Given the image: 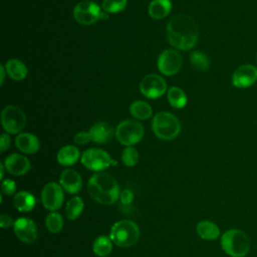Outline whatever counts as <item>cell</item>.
Masks as SVG:
<instances>
[{"instance_id":"obj_16","label":"cell","mask_w":257,"mask_h":257,"mask_svg":"<svg viewBox=\"0 0 257 257\" xmlns=\"http://www.w3.org/2000/svg\"><path fill=\"white\" fill-rule=\"evenodd\" d=\"M60 186L69 194H77L82 187V180L80 175L73 169H65L60 174Z\"/></svg>"},{"instance_id":"obj_10","label":"cell","mask_w":257,"mask_h":257,"mask_svg":"<svg viewBox=\"0 0 257 257\" xmlns=\"http://www.w3.org/2000/svg\"><path fill=\"white\" fill-rule=\"evenodd\" d=\"M157 65L162 74L172 76L178 73L182 68L183 58L177 50L166 49L159 55Z\"/></svg>"},{"instance_id":"obj_37","label":"cell","mask_w":257,"mask_h":257,"mask_svg":"<svg viewBox=\"0 0 257 257\" xmlns=\"http://www.w3.org/2000/svg\"><path fill=\"white\" fill-rule=\"evenodd\" d=\"M7 74V72H6V69H5V66L2 64L1 66H0V82H1V85H3V83H4V80H5V75Z\"/></svg>"},{"instance_id":"obj_1","label":"cell","mask_w":257,"mask_h":257,"mask_svg":"<svg viewBox=\"0 0 257 257\" xmlns=\"http://www.w3.org/2000/svg\"><path fill=\"white\" fill-rule=\"evenodd\" d=\"M166 34L173 47L180 50H190L198 41L199 28L191 16L178 14L168 22Z\"/></svg>"},{"instance_id":"obj_7","label":"cell","mask_w":257,"mask_h":257,"mask_svg":"<svg viewBox=\"0 0 257 257\" xmlns=\"http://www.w3.org/2000/svg\"><path fill=\"white\" fill-rule=\"evenodd\" d=\"M116 140L125 147H133L140 143L145 135L143 124L134 119H125L119 122L115 128Z\"/></svg>"},{"instance_id":"obj_8","label":"cell","mask_w":257,"mask_h":257,"mask_svg":"<svg viewBox=\"0 0 257 257\" xmlns=\"http://www.w3.org/2000/svg\"><path fill=\"white\" fill-rule=\"evenodd\" d=\"M1 123L6 133L18 135L25 126L26 115L20 107L16 105H7L2 109Z\"/></svg>"},{"instance_id":"obj_39","label":"cell","mask_w":257,"mask_h":257,"mask_svg":"<svg viewBox=\"0 0 257 257\" xmlns=\"http://www.w3.org/2000/svg\"><path fill=\"white\" fill-rule=\"evenodd\" d=\"M256 59H257V56H256Z\"/></svg>"},{"instance_id":"obj_9","label":"cell","mask_w":257,"mask_h":257,"mask_svg":"<svg viewBox=\"0 0 257 257\" xmlns=\"http://www.w3.org/2000/svg\"><path fill=\"white\" fill-rule=\"evenodd\" d=\"M80 161L86 169L94 172H101L111 165H116V162L105 151L97 148H91L83 152Z\"/></svg>"},{"instance_id":"obj_13","label":"cell","mask_w":257,"mask_h":257,"mask_svg":"<svg viewBox=\"0 0 257 257\" xmlns=\"http://www.w3.org/2000/svg\"><path fill=\"white\" fill-rule=\"evenodd\" d=\"M14 233L17 238L24 243H33L36 241L38 232L35 223L29 218H19L13 225Z\"/></svg>"},{"instance_id":"obj_36","label":"cell","mask_w":257,"mask_h":257,"mask_svg":"<svg viewBox=\"0 0 257 257\" xmlns=\"http://www.w3.org/2000/svg\"><path fill=\"white\" fill-rule=\"evenodd\" d=\"M0 224H1V227H2L3 229H6V228H9L10 226L14 225V222H13V220L11 219V217H9L8 215L2 214V215H1V218H0Z\"/></svg>"},{"instance_id":"obj_33","label":"cell","mask_w":257,"mask_h":257,"mask_svg":"<svg viewBox=\"0 0 257 257\" xmlns=\"http://www.w3.org/2000/svg\"><path fill=\"white\" fill-rule=\"evenodd\" d=\"M1 189H2V192L4 194L13 195L15 193V190H16V184L11 179H5V180L2 181Z\"/></svg>"},{"instance_id":"obj_34","label":"cell","mask_w":257,"mask_h":257,"mask_svg":"<svg viewBox=\"0 0 257 257\" xmlns=\"http://www.w3.org/2000/svg\"><path fill=\"white\" fill-rule=\"evenodd\" d=\"M120 202L123 205H130L134 201V193L131 190H124L120 193Z\"/></svg>"},{"instance_id":"obj_15","label":"cell","mask_w":257,"mask_h":257,"mask_svg":"<svg viewBox=\"0 0 257 257\" xmlns=\"http://www.w3.org/2000/svg\"><path fill=\"white\" fill-rule=\"evenodd\" d=\"M5 169L12 175L22 176L30 170L29 160L20 154H11L4 161Z\"/></svg>"},{"instance_id":"obj_12","label":"cell","mask_w":257,"mask_h":257,"mask_svg":"<svg viewBox=\"0 0 257 257\" xmlns=\"http://www.w3.org/2000/svg\"><path fill=\"white\" fill-rule=\"evenodd\" d=\"M41 200L45 209L52 212L56 211L63 204L64 195L62 187L55 182L46 184L41 193Z\"/></svg>"},{"instance_id":"obj_17","label":"cell","mask_w":257,"mask_h":257,"mask_svg":"<svg viewBox=\"0 0 257 257\" xmlns=\"http://www.w3.org/2000/svg\"><path fill=\"white\" fill-rule=\"evenodd\" d=\"M15 145L24 154H35L40 149V142L35 135L30 133H20L16 136Z\"/></svg>"},{"instance_id":"obj_6","label":"cell","mask_w":257,"mask_h":257,"mask_svg":"<svg viewBox=\"0 0 257 257\" xmlns=\"http://www.w3.org/2000/svg\"><path fill=\"white\" fill-rule=\"evenodd\" d=\"M95 2L83 0L78 2L73 9V18L82 25H91L99 19H107L108 13L101 10Z\"/></svg>"},{"instance_id":"obj_3","label":"cell","mask_w":257,"mask_h":257,"mask_svg":"<svg viewBox=\"0 0 257 257\" xmlns=\"http://www.w3.org/2000/svg\"><path fill=\"white\" fill-rule=\"evenodd\" d=\"M220 243L223 251L231 257H245L251 247L248 236L239 229L227 230L221 236Z\"/></svg>"},{"instance_id":"obj_23","label":"cell","mask_w":257,"mask_h":257,"mask_svg":"<svg viewBox=\"0 0 257 257\" xmlns=\"http://www.w3.org/2000/svg\"><path fill=\"white\" fill-rule=\"evenodd\" d=\"M13 204L16 207V209L20 212H29L31 211L35 204L36 199L35 197L30 194L29 192L22 191L17 193L13 198Z\"/></svg>"},{"instance_id":"obj_19","label":"cell","mask_w":257,"mask_h":257,"mask_svg":"<svg viewBox=\"0 0 257 257\" xmlns=\"http://www.w3.org/2000/svg\"><path fill=\"white\" fill-rule=\"evenodd\" d=\"M7 75L16 81H20L26 78L28 74L27 66L17 58H11L4 64Z\"/></svg>"},{"instance_id":"obj_30","label":"cell","mask_w":257,"mask_h":257,"mask_svg":"<svg viewBox=\"0 0 257 257\" xmlns=\"http://www.w3.org/2000/svg\"><path fill=\"white\" fill-rule=\"evenodd\" d=\"M126 5L127 0H103L101 8L104 12L111 14L122 11L126 7Z\"/></svg>"},{"instance_id":"obj_31","label":"cell","mask_w":257,"mask_h":257,"mask_svg":"<svg viewBox=\"0 0 257 257\" xmlns=\"http://www.w3.org/2000/svg\"><path fill=\"white\" fill-rule=\"evenodd\" d=\"M121 161L126 167H134L139 162V153L134 147H126L121 153Z\"/></svg>"},{"instance_id":"obj_21","label":"cell","mask_w":257,"mask_h":257,"mask_svg":"<svg viewBox=\"0 0 257 257\" xmlns=\"http://www.w3.org/2000/svg\"><path fill=\"white\" fill-rule=\"evenodd\" d=\"M57 162L62 166L74 165L80 158L79 150L72 145L62 147L57 153Z\"/></svg>"},{"instance_id":"obj_25","label":"cell","mask_w":257,"mask_h":257,"mask_svg":"<svg viewBox=\"0 0 257 257\" xmlns=\"http://www.w3.org/2000/svg\"><path fill=\"white\" fill-rule=\"evenodd\" d=\"M167 97L169 103L175 108H183L187 104V95L185 91L178 86L170 87L167 91Z\"/></svg>"},{"instance_id":"obj_4","label":"cell","mask_w":257,"mask_h":257,"mask_svg":"<svg viewBox=\"0 0 257 257\" xmlns=\"http://www.w3.org/2000/svg\"><path fill=\"white\" fill-rule=\"evenodd\" d=\"M152 130L159 139L171 141L179 136L181 132V122L173 113L161 111L153 117Z\"/></svg>"},{"instance_id":"obj_18","label":"cell","mask_w":257,"mask_h":257,"mask_svg":"<svg viewBox=\"0 0 257 257\" xmlns=\"http://www.w3.org/2000/svg\"><path fill=\"white\" fill-rule=\"evenodd\" d=\"M89 134L91 141L96 144H105L109 142L112 135L115 134L113 127L106 121H99L94 123L90 130Z\"/></svg>"},{"instance_id":"obj_29","label":"cell","mask_w":257,"mask_h":257,"mask_svg":"<svg viewBox=\"0 0 257 257\" xmlns=\"http://www.w3.org/2000/svg\"><path fill=\"white\" fill-rule=\"evenodd\" d=\"M45 225L50 233L56 234V233L60 232L63 227V219L59 213L54 211V212H51L46 217Z\"/></svg>"},{"instance_id":"obj_27","label":"cell","mask_w":257,"mask_h":257,"mask_svg":"<svg viewBox=\"0 0 257 257\" xmlns=\"http://www.w3.org/2000/svg\"><path fill=\"white\" fill-rule=\"evenodd\" d=\"M84 208V204L83 201L80 197H73L71 198L65 207V213H66V217L69 220H75L79 217V215L82 213V210Z\"/></svg>"},{"instance_id":"obj_38","label":"cell","mask_w":257,"mask_h":257,"mask_svg":"<svg viewBox=\"0 0 257 257\" xmlns=\"http://www.w3.org/2000/svg\"><path fill=\"white\" fill-rule=\"evenodd\" d=\"M4 169H5V166L3 163L0 164V172H1V175H0V179L3 181V178H4Z\"/></svg>"},{"instance_id":"obj_32","label":"cell","mask_w":257,"mask_h":257,"mask_svg":"<svg viewBox=\"0 0 257 257\" xmlns=\"http://www.w3.org/2000/svg\"><path fill=\"white\" fill-rule=\"evenodd\" d=\"M73 141L76 145H86L91 141V137L89 132H79L77 134L74 135L73 137Z\"/></svg>"},{"instance_id":"obj_22","label":"cell","mask_w":257,"mask_h":257,"mask_svg":"<svg viewBox=\"0 0 257 257\" xmlns=\"http://www.w3.org/2000/svg\"><path fill=\"white\" fill-rule=\"evenodd\" d=\"M196 230L198 235L204 240L212 241V240H216L220 236L219 227L215 223L208 220L199 222L196 227Z\"/></svg>"},{"instance_id":"obj_20","label":"cell","mask_w":257,"mask_h":257,"mask_svg":"<svg viewBox=\"0 0 257 257\" xmlns=\"http://www.w3.org/2000/svg\"><path fill=\"white\" fill-rule=\"evenodd\" d=\"M171 10V0H152L148 7L149 15L155 20H160L167 17Z\"/></svg>"},{"instance_id":"obj_24","label":"cell","mask_w":257,"mask_h":257,"mask_svg":"<svg viewBox=\"0 0 257 257\" xmlns=\"http://www.w3.org/2000/svg\"><path fill=\"white\" fill-rule=\"evenodd\" d=\"M130 112L137 119H148L153 114V108L147 101L135 100L130 105Z\"/></svg>"},{"instance_id":"obj_26","label":"cell","mask_w":257,"mask_h":257,"mask_svg":"<svg viewBox=\"0 0 257 257\" xmlns=\"http://www.w3.org/2000/svg\"><path fill=\"white\" fill-rule=\"evenodd\" d=\"M93 253L99 257L107 256L112 250V243L110 238L106 236L97 237L92 245Z\"/></svg>"},{"instance_id":"obj_11","label":"cell","mask_w":257,"mask_h":257,"mask_svg":"<svg viewBox=\"0 0 257 257\" xmlns=\"http://www.w3.org/2000/svg\"><path fill=\"white\" fill-rule=\"evenodd\" d=\"M140 91L148 98H159L167 91V82L159 74H148L140 82Z\"/></svg>"},{"instance_id":"obj_2","label":"cell","mask_w":257,"mask_h":257,"mask_svg":"<svg viewBox=\"0 0 257 257\" xmlns=\"http://www.w3.org/2000/svg\"><path fill=\"white\" fill-rule=\"evenodd\" d=\"M87 190L94 201L104 205L113 204L120 196L114 178L103 172H97L91 176L87 184Z\"/></svg>"},{"instance_id":"obj_28","label":"cell","mask_w":257,"mask_h":257,"mask_svg":"<svg viewBox=\"0 0 257 257\" xmlns=\"http://www.w3.org/2000/svg\"><path fill=\"white\" fill-rule=\"evenodd\" d=\"M190 62L194 68L199 71H206L210 67L209 58L200 51H193L190 54Z\"/></svg>"},{"instance_id":"obj_14","label":"cell","mask_w":257,"mask_h":257,"mask_svg":"<svg viewBox=\"0 0 257 257\" xmlns=\"http://www.w3.org/2000/svg\"><path fill=\"white\" fill-rule=\"evenodd\" d=\"M257 80V68L251 64L239 66L232 75V84L239 88H246Z\"/></svg>"},{"instance_id":"obj_5","label":"cell","mask_w":257,"mask_h":257,"mask_svg":"<svg viewBox=\"0 0 257 257\" xmlns=\"http://www.w3.org/2000/svg\"><path fill=\"white\" fill-rule=\"evenodd\" d=\"M140 237L138 225L131 220H121L114 223L110 230V240L119 247H131Z\"/></svg>"},{"instance_id":"obj_35","label":"cell","mask_w":257,"mask_h":257,"mask_svg":"<svg viewBox=\"0 0 257 257\" xmlns=\"http://www.w3.org/2000/svg\"><path fill=\"white\" fill-rule=\"evenodd\" d=\"M10 146V137L7 133H3L0 138V152L4 153Z\"/></svg>"}]
</instances>
